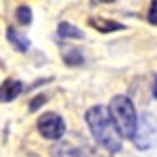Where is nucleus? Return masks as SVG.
<instances>
[{
    "label": "nucleus",
    "mask_w": 157,
    "mask_h": 157,
    "mask_svg": "<svg viewBox=\"0 0 157 157\" xmlns=\"http://www.w3.org/2000/svg\"><path fill=\"white\" fill-rule=\"evenodd\" d=\"M149 23H153V25H157V0H153L151 2V6H149Z\"/></svg>",
    "instance_id": "12"
},
{
    "label": "nucleus",
    "mask_w": 157,
    "mask_h": 157,
    "mask_svg": "<svg viewBox=\"0 0 157 157\" xmlns=\"http://www.w3.org/2000/svg\"><path fill=\"white\" fill-rule=\"evenodd\" d=\"M86 124L90 128V132L94 136L98 145L103 149H107L109 153H117L121 149V143H124V136L120 134L115 121L109 113V107H103V105H94L86 111Z\"/></svg>",
    "instance_id": "1"
},
{
    "label": "nucleus",
    "mask_w": 157,
    "mask_h": 157,
    "mask_svg": "<svg viewBox=\"0 0 157 157\" xmlns=\"http://www.w3.org/2000/svg\"><path fill=\"white\" fill-rule=\"evenodd\" d=\"M63 61L69 65V67H75V65H82L84 63V55L80 48H67L63 52Z\"/></svg>",
    "instance_id": "9"
},
{
    "label": "nucleus",
    "mask_w": 157,
    "mask_h": 157,
    "mask_svg": "<svg viewBox=\"0 0 157 157\" xmlns=\"http://www.w3.org/2000/svg\"><path fill=\"white\" fill-rule=\"evenodd\" d=\"M101 2H115V0H101Z\"/></svg>",
    "instance_id": "15"
},
{
    "label": "nucleus",
    "mask_w": 157,
    "mask_h": 157,
    "mask_svg": "<svg viewBox=\"0 0 157 157\" xmlns=\"http://www.w3.org/2000/svg\"><path fill=\"white\" fill-rule=\"evenodd\" d=\"M46 101H48V98H46V94H36V97L29 101V111H32V113H34V111H38L42 105H46Z\"/></svg>",
    "instance_id": "11"
},
{
    "label": "nucleus",
    "mask_w": 157,
    "mask_h": 157,
    "mask_svg": "<svg viewBox=\"0 0 157 157\" xmlns=\"http://www.w3.org/2000/svg\"><path fill=\"white\" fill-rule=\"evenodd\" d=\"M57 34H59L63 40H82V38H84V34H82V29H80V27L67 23V21H61V23H59Z\"/></svg>",
    "instance_id": "8"
},
{
    "label": "nucleus",
    "mask_w": 157,
    "mask_h": 157,
    "mask_svg": "<svg viewBox=\"0 0 157 157\" xmlns=\"http://www.w3.org/2000/svg\"><path fill=\"white\" fill-rule=\"evenodd\" d=\"M23 90H25L23 82L13 80V78L4 80V82L0 84V103H11V101H15Z\"/></svg>",
    "instance_id": "5"
},
{
    "label": "nucleus",
    "mask_w": 157,
    "mask_h": 157,
    "mask_svg": "<svg viewBox=\"0 0 157 157\" xmlns=\"http://www.w3.org/2000/svg\"><path fill=\"white\" fill-rule=\"evenodd\" d=\"M15 19H17V23L19 25H29L32 23V9L29 6H17V11H15Z\"/></svg>",
    "instance_id": "10"
},
{
    "label": "nucleus",
    "mask_w": 157,
    "mask_h": 157,
    "mask_svg": "<svg viewBox=\"0 0 157 157\" xmlns=\"http://www.w3.org/2000/svg\"><path fill=\"white\" fill-rule=\"evenodd\" d=\"M36 128L46 140H59L61 136L65 134V121H63V117H61L59 113L48 111V113H42L38 117Z\"/></svg>",
    "instance_id": "4"
},
{
    "label": "nucleus",
    "mask_w": 157,
    "mask_h": 157,
    "mask_svg": "<svg viewBox=\"0 0 157 157\" xmlns=\"http://www.w3.org/2000/svg\"><path fill=\"white\" fill-rule=\"evenodd\" d=\"M132 140L136 149H140V151H147L157 145V117L153 113L138 115V124H136V132H134Z\"/></svg>",
    "instance_id": "3"
},
{
    "label": "nucleus",
    "mask_w": 157,
    "mask_h": 157,
    "mask_svg": "<svg viewBox=\"0 0 157 157\" xmlns=\"http://www.w3.org/2000/svg\"><path fill=\"white\" fill-rule=\"evenodd\" d=\"M88 23L92 25L97 32H101V34H111V32H121V29H126L124 23L111 21V19H103V17H90Z\"/></svg>",
    "instance_id": "6"
},
{
    "label": "nucleus",
    "mask_w": 157,
    "mask_h": 157,
    "mask_svg": "<svg viewBox=\"0 0 157 157\" xmlns=\"http://www.w3.org/2000/svg\"><path fill=\"white\" fill-rule=\"evenodd\" d=\"M59 157H86V155L80 151V149H65Z\"/></svg>",
    "instance_id": "13"
},
{
    "label": "nucleus",
    "mask_w": 157,
    "mask_h": 157,
    "mask_svg": "<svg viewBox=\"0 0 157 157\" xmlns=\"http://www.w3.org/2000/svg\"><path fill=\"white\" fill-rule=\"evenodd\" d=\"M109 113H111V117H113L121 136L132 138L134 132H136V124H138V115H136L132 101L128 97H124V94L113 97L111 103H109Z\"/></svg>",
    "instance_id": "2"
},
{
    "label": "nucleus",
    "mask_w": 157,
    "mask_h": 157,
    "mask_svg": "<svg viewBox=\"0 0 157 157\" xmlns=\"http://www.w3.org/2000/svg\"><path fill=\"white\" fill-rule=\"evenodd\" d=\"M6 38H9V42L13 44V48L19 50V52H27V50H29V46H32L29 38L25 36L23 32L15 29V27H9V29H6Z\"/></svg>",
    "instance_id": "7"
},
{
    "label": "nucleus",
    "mask_w": 157,
    "mask_h": 157,
    "mask_svg": "<svg viewBox=\"0 0 157 157\" xmlns=\"http://www.w3.org/2000/svg\"><path fill=\"white\" fill-rule=\"evenodd\" d=\"M153 97L157 98V75H155V84H153Z\"/></svg>",
    "instance_id": "14"
}]
</instances>
